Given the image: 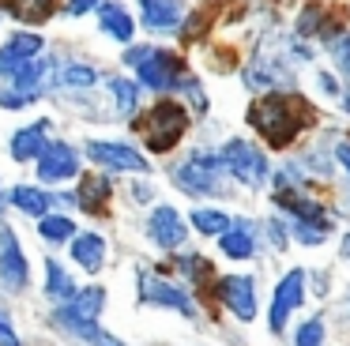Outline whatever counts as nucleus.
Listing matches in <instances>:
<instances>
[{"instance_id": "nucleus-1", "label": "nucleus", "mask_w": 350, "mask_h": 346, "mask_svg": "<svg viewBox=\"0 0 350 346\" xmlns=\"http://www.w3.org/2000/svg\"><path fill=\"white\" fill-rule=\"evenodd\" d=\"M249 124L264 135L271 150H286L305 128L317 124V109L305 102L297 90H267L249 105Z\"/></svg>"}, {"instance_id": "nucleus-2", "label": "nucleus", "mask_w": 350, "mask_h": 346, "mask_svg": "<svg viewBox=\"0 0 350 346\" xmlns=\"http://www.w3.org/2000/svg\"><path fill=\"white\" fill-rule=\"evenodd\" d=\"M124 64L136 68L139 83L159 94H170V90H185L192 83V75L185 72V60L170 49H159V45H132L124 53Z\"/></svg>"}, {"instance_id": "nucleus-3", "label": "nucleus", "mask_w": 350, "mask_h": 346, "mask_svg": "<svg viewBox=\"0 0 350 346\" xmlns=\"http://www.w3.org/2000/svg\"><path fill=\"white\" fill-rule=\"evenodd\" d=\"M136 128H139V135H144L151 155H166V150H174L177 143H181V135L189 132V113H185L181 102L162 98V102H154L151 109L139 117Z\"/></svg>"}, {"instance_id": "nucleus-4", "label": "nucleus", "mask_w": 350, "mask_h": 346, "mask_svg": "<svg viewBox=\"0 0 350 346\" xmlns=\"http://www.w3.org/2000/svg\"><path fill=\"white\" fill-rule=\"evenodd\" d=\"M226 177L230 173L222 165V155H215V150H192L174 170L177 188L189 196H222L226 192Z\"/></svg>"}, {"instance_id": "nucleus-5", "label": "nucleus", "mask_w": 350, "mask_h": 346, "mask_svg": "<svg viewBox=\"0 0 350 346\" xmlns=\"http://www.w3.org/2000/svg\"><path fill=\"white\" fill-rule=\"evenodd\" d=\"M102 308H106V290H102V286H83V290H76V297H72L68 305L57 308L53 320L61 323L64 331H72V335L94 343V338L102 335V328H98Z\"/></svg>"}, {"instance_id": "nucleus-6", "label": "nucleus", "mask_w": 350, "mask_h": 346, "mask_svg": "<svg viewBox=\"0 0 350 346\" xmlns=\"http://www.w3.org/2000/svg\"><path fill=\"white\" fill-rule=\"evenodd\" d=\"M219 155H222V165H226V173L237 181V185L260 188V185L267 181V173H271V162H267V155L256 147V143H249V139H226Z\"/></svg>"}, {"instance_id": "nucleus-7", "label": "nucleus", "mask_w": 350, "mask_h": 346, "mask_svg": "<svg viewBox=\"0 0 350 346\" xmlns=\"http://www.w3.org/2000/svg\"><path fill=\"white\" fill-rule=\"evenodd\" d=\"M49 75V60L46 57H34L31 64H23L12 83L0 90V109H23V105L38 102L42 98V79Z\"/></svg>"}, {"instance_id": "nucleus-8", "label": "nucleus", "mask_w": 350, "mask_h": 346, "mask_svg": "<svg viewBox=\"0 0 350 346\" xmlns=\"http://www.w3.org/2000/svg\"><path fill=\"white\" fill-rule=\"evenodd\" d=\"M301 301H305V271L290 267L286 275L279 278V286H275V293H271V308H267V323H271L275 335L286 331V320L301 308Z\"/></svg>"}, {"instance_id": "nucleus-9", "label": "nucleus", "mask_w": 350, "mask_h": 346, "mask_svg": "<svg viewBox=\"0 0 350 346\" xmlns=\"http://www.w3.org/2000/svg\"><path fill=\"white\" fill-rule=\"evenodd\" d=\"M27 282H31V263H27L16 233L8 226H0V290L19 293L27 290Z\"/></svg>"}, {"instance_id": "nucleus-10", "label": "nucleus", "mask_w": 350, "mask_h": 346, "mask_svg": "<svg viewBox=\"0 0 350 346\" xmlns=\"http://www.w3.org/2000/svg\"><path fill=\"white\" fill-rule=\"evenodd\" d=\"M219 301H222V305H226L241 323L256 320V308H260L256 278H252V275H222V278H219Z\"/></svg>"}, {"instance_id": "nucleus-11", "label": "nucleus", "mask_w": 350, "mask_h": 346, "mask_svg": "<svg viewBox=\"0 0 350 346\" xmlns=\"http://www.w3.org/2000/svg\"><path fill=\"white\" fill-rule=\"evenodd\" d=\"M139 301L144 305H159V308H174L181 316H196V305H192L189 293L181 286L166 282V278L151 275V271H139Z\"/></svg>"}, {"instance_id": "nucleus-12", "label": "nucleus", "mask_w": 350, "mask_h": 346, "mask_svg": "<svg viewBox=\"0 0 350 346\" xmlns=\"http://www.w3.org/2000/svg\"><path fill=\"white\" fill-rule=\"evenodd\" d=\"M87 155H91V162L106 165V170H117V173H147V158L136 147H129V143L91 139L87 143Z\"/></svg>"}, {"instance_id": "nucleus-13", "label": "nucleus", "mask_w": 350, "mask_h": 346, "mask_svg": "<svg viewBox=\"0 0 350 346\" xmlns=\"http://www.w3.org/2000/svg\"><path fill=\"white\" fill-rule=\"evenodd\" d=\"M147 237L159 248H166V252H177V248L189 241V226H185V218L177 215L170 203H162V207H154L151 218H147Z\"/></svg>"}, {"instance_id": "nucleus-14", "label": "nucleus", "mask_w": 350, "mask_h": 346, "mask_svg": "<svg viewBox=\"0 0 350 346\" xmlns=\"http://www.w3.org/2000/svg\"><path fill=\"white\" fill-rule=\"evenodd\" d=\"M34 57H42V34H27V30H19V34H12L8 42L0 45V75H16L23 64H31Z\"/></svg>"}, {"instance_id": "nucleus-15", "label": "nucleus", "mask_w": 350, "mask_h": 346, "mask_svg": "<svg viewBox=\"0 0 350 346\" xmlns=\"http://www.w3.org/2000/svg\"><path fill=\"white\" fill-rule=\"evenodd\" d=\"M79 173V155L72 143H49V150L38 158V177L46 185H57V181H68Z\"/></svg>"}, {"instance_id": "nucleus-16", "label": "nucleus", "mask_w": 350, "mask_h": 346, "mask_svg": "<svg viewBox=\"0 0 350 346\" xmlns=\"http://www.w3.org/2000/svg\"><path fill=\"white\" fill-rule=\"evenodd\" d=\"M219 248L230 256V260H256L260 256V230L249 222V218H241V222H234L219 237Z\"/></svg>"}, {"instance_id": "nucleus-17", "label": "nucleus", "mask_w": 350, "mask_h": 346, "mask_svg": "<svg viewBox=\"0 0 350 346\" xmlns=\"http://www.w3.org/2000/svg\"><path fill=\"white\" fill-rule=\"evenodd\" d=\"M49 150V120H34V124L19 128L12 135V158L16 162H31V158H42Z\"/></svg>"}, {"instance_id": "nucleus-18", "label": "nucleus", "mask_w": 350, "mask_h": 346, "mask_svg": "<svg viewBox=\"0 0 350 346\" xmlns=\"http://www.w3.org/2000/svg\"><path fill=\"white\" fill-rule=\"evenodd\" d=\"M139 19L147 30H177L185 23L181 0H139Z\"/></svg>"}, {"instance_id": "nucleus-19", "label": "nucleus", "mask_w": 350, "mask_h": 346, "mask_svg": "<svg viewBox=\"0 0 350 346\" xmlns=\"http://www.w3.org/2000/svg\"><path fill=\"white\" fill-rule=\"evenodd\" d=\"M275 207H282L286 215H294V222H324L327 211L320 200L305 196L301 188H290V192H275Z\"/></svg>"}, {"instance_id": "nucleus-20", "label": "nucleus", "mask_w": 350, "mask_h": 346, "mask_svg": "<svg viewBox=\"0 0 350 346\" xmlns=\"http://www.w3.org/2000/svg\"><path fill=\"white\" fill-rule=\"evenodd\" d=\"M98 23H102V34H109L113 42H132V38H136V19H132L117 0H102Z\"/></svg>"}, {"instance_id": "nucleus-21", "label": "nucleus", "mask_w": 350, "mask_h": 346, "mask_svg": "<svg viewBox=\"0 0 350 346\" xmlns=\"http://www.w3.org/2000/svg\"><path fill=\"white\" fill-rule=\"evenodd\" d=\"M109 196H113L109 177H91V173H87V177L79 181V188H76V203L83 211H91V215H106Z\"/></svg>"}, {"instance_id": "nucleus-22", "label": "nucleus", "mask_w": 350, "mask_h": 346, "mask_svg": "<svg viewBox=\"0 0 350 346\" xmlns=\"http://www.w3.org/2000/svg\"><path fill=\"white\" fill-rule=\"evenodd\" d=\"M72 256H76V263L87 275H94L106 263V237H98V233H76L72 237Z\"/></svg>"}, {"instance_id": "nucleus-23", "label": "nucleus", "mask_w": 350, "mask_h": 346, "mask_svg": "<svg viewBox=\"0 0 350 346\" xmlns=\"http://www.w3.org/2000/svg\"><path fill=\"white\" fill-rule=\"evenodd\" d=\"M53 83L57 87H68V90H91L98 83V68L83 64V60H68L53 72Z\"/></svg>"}, {"instance_id": "nucleus-24", "label": "nucleus", "mask_w": 350, "mask_h": 346, "mask_svg": "<svg viewBox=\"0 0 350 346\" xmlns=\"http://www.w3.org/2000/svg\"><path fill=\"white\" fill-rule=\"evenodd\" d=\"M12 203H16L23 215H34L42 222V218L49 215V207H53V196L42 192V188H34V185H16L12 188Z\"/></svg>"}, {"instance_id": "nucleus-25", "label": "nucleus", "mask_w": 350, "mask_h": 346, "mask_svg": "<svg viewBox=\"0 0 350 346\" xmlns=\"http://www.w3.org/2000/svg\"><path fill=\"white\" fill-rule=\"evenodd\" d=\"M46 297L53 305H68L76 297V282H72V275L57 260H46Z\"/></svg>"}, {"instance_id": "nucleus-26", "label": "nucleus", "mask_w": 350, "mask_h": 346, "mask_svg": "<svg viewBox=\"0 0 350 346\" xmlns=\"http://www.w3.org/2000/svg\"><path fill=\"white\" fill-rule=\"evenodd\" d=\"M192 226H196V233H204V237H222V233L234 226V215H226V211H219V207H196L192 211Z\"/></svg>"}, {"instance_id": "nucleus-27", "label": "nucleus", "mask_w": 350, "mask_h": 346, "mask_svg": "<svg viewBox=\"0 0 350 346\" xmlns=\"http://www.w3.org/2000/svg\"><path fill=\"white\" fill-rule=\"evenodd\" d=\"M109 94H113V105L121 117H136L139 109V83L124 79V75H113L109 79Z\"/></svg>"}, {"instance_id": "nucleus-28", "label": "nucleus", "mask_w": 350, "mask_h": 346, "mask_svg": "<svg viewBox=\"0 0 350 346\" xmlns=\"http://www.w3.org/2000/svg\"><path fill=\"white\" fill-rule=\"evenodd\" d=\"M219 19V0H207L200 12H192L189 19L181 23V34H185V42H196V38H204L207 34V27Z\"/></svg>"}, {"instance_id": "nucleus-29", "label": "nucleus", "mask_w": 350, "mask_h": 346, "mask_svg": "<svg viewBox=\"0 0 350 346\" xmlns=\"http://www.w3.org/2000/svg\"><path fill=\"white\" fill-rule=\"evenodd\" d=\"M38 233H42V241H49V245H61V241L76 237V222H72L68 215H46L38 222Z\"/></svg>"}, {"instance_id": "nucleus-30", "label": "nucleus", "mask_w": 350, "mask_h": 346, "mask_svg": "<svg viewBox=\"0 0 350 346\" xmlns=\"http://www.w3.org/2000/svg\"><path fill=\"white\" fill-rule=\"evenodd\" d=\"M327 233H332V218H324V222H290V237L301 241L305 248L324 245Z\"/></svg>"}, {"instance_id": "nucleus-31", "label": "nucleus", "mask_w": 350, "mask_h": 346, "mask_svg": "<svg viewBox=\"0 0 350 346\" xmlns=\"http://www.w3.org/2000/svg\"><path fill=\"white\" fill-rule=\"evenodd\" d=\"M12 15H19L23 23H46L57 12V0H12Z\"/></svg>"}, {"instance_id": "nucleus-32", "label": "nucleus", "mask_w": 350, "mask_h": 346, "mask_svg": "<svg viewBox=\"0 0 350 346\" xmlns=\"http://www.w3.org/2000/svg\"><path fill=\"white\" fill-rule=\"evenodd\" d=\"M324 12H327L324 4H305L301 15H297V23H294V34L297 38H317L320 23H324Z\"/></svg>"}, {"instance_id": "nucleus-33", "label": "nucleus", "mask_w": 350, "mask_h": 346, "mask_svg": "<svg viewBox=\"0 0 350 346\" xmlns=\"http://www.w3.org/2000/svg\"><path fill=\"white\" fill-rule=\"evenodd\" d=\"M294 346H324V316H309L297 323Z\"/></svg>"}, {"instance_id": "nucleus-34", "label": "nucleus", "mask_w": 350, "mask_h": 346, "mask_svg": "<svg viewBox=\"0 0 350 346\" xmlns=\"http://www.w3.org/2000/svg\"><path fill=\"white\" fill-rule=\"evenodd\" d=\"M327 53L335 57V64H339V72L350 79V30H347L342 38H335V42L327 45Z\"/></svg>"}, {"instance_id": "nucleus-35", "label": "nucleus", "mask_w": 350, "mask_h": 346, "mask_svg": "<svg viewBox=\"0 0 350 346\" xmlns=\"http://www.w3.org/2000/svg\"><path fill=\"white\" fill-rule=\"evenodd\" d=\"M0 346H23L19 343V335H16V328H12V320H8V312L0 308Z\"/></svg>"}, {"instance_id": "nucleus-36", "label": "nucleus", "mask_w": 350, "mask_h": 346, "mask_svg": "<svg viewBox=\"0 0 350 346\" xmlns=\"http://www.w3.org/2000/svg\"><path fill=\"white\" fill-rule=\"evenodd\" d=\"M267 233H271V245H275V248H286V237H290V230L279 222V218H271V222H267Z\"/></svg>"}, {"instance_id": "nucleus-37", "label": "nucleus", "mask_w": 350, "mask_h": 346, "mask_svg": "<svg viewBox=\"0 0 350 346\" xmlns=\"http://www.w3.org/2000/svg\"><path fill=\"white\" fill-rule=\"evenodd\" d=\"M91 8H102V0H68V15H87Z\"/></svg>"}, {"instance_id": "nucleus-38", "label": "nucleus", "mask_w": 350, "mask_h": 346, "mask_svg": "<svg viewBox=\"0 0 350 346\" xmlns=\"http://www.w3.org/2000/svg\"><path fill=\"white\" fill-rule=\"evenodd\" d=\"M335 162H339L342 170L350 173V139H339V143H335Z\"/></svg>"}, {"instance_id": "nucleus-39", "label": "nucleus", "mask_w": 350, "mask_h": 346, "mask_svg": "<svg viewBox=\"0 0 350 346\" xmlns=\"http://www.w3.org/2000/svg\"><path fill=\"white\" fill-rule=\"evenodd\" d=\"M317 83L324 87V94H342L339 83H335V75H327V72H317Z\"/></svg>"}, {"instance_id": "nucleus-40", "label": "nucleus", "mask_w": 350, "mask_h": 346, "mask_svg": "<svg viewBox=\"0 0 350 346\" xmlns=\"http://www.w3.org/2000/svg\"><path fill=\"white\" fill-rule=\"evenodd\" d=\"M132 196H136V200H151V185H136V188H132Z\"/></svg>"}, {"instance_id": "nucleus-41", "label": "nucleus", "mask_w": 350, "mask_h": 346, "mask_svg": "<svg viewBox=\"0 0 350 346\" xmlns=\"http://www.w3.org/2000/svg\"><path fill=\"white\" fill-rule=\"evenodd\" d=\"M339 256H342V260L350 263V233H347V237H342V245H339Z\"/></svg>"}, {"instance_id": "nucleus-42", "label": "nucleus", "mask_w": 350, "mask_h": 346, "mask_svg": "<svg viewBox=\"0 0 350 346\" xmlns=\"http://www.w3.org/2000/svg\"><path fill=\"white\" fill-rule=\"evenodd\" d=\"M342 109H347V117H350V87L342 90Z\"/></svg>"}, {"instance_id": "nucleus-43", "label": "nucleus", "mask_w": 350, "mask_h": 346, "mask_svg": "<svg viewBox=\"0 0 350 346\" xmlns=\"http://www.w3.org/2000/svg\"><path fill=\"white\" fill-rule=\"evenodd\" d=\"M0 207H4V192H0Z\"/></svg>"}, {"instance_id": "nucleus-44", "label": "nucleus", "mask_w": 350, "mask_h": 346, "mask_svg": "<svg viewBox=\"0 0 350 346\" xmlns=\"http://www.w3.org/2000/svg\"><path fill=\"white\" fill-rule=\"evenodd\" d=\"M347 305H350V293H347Z\"/></svg>"}]
</instances>
